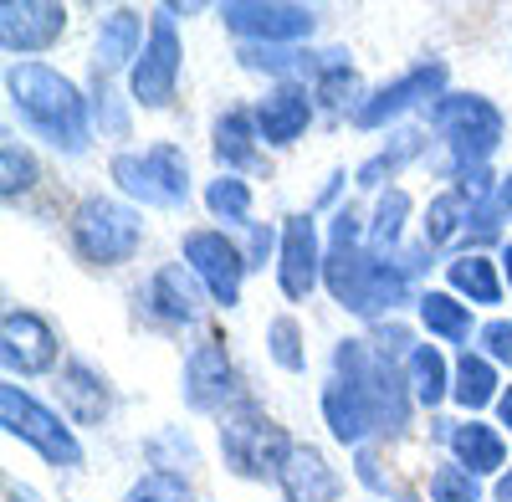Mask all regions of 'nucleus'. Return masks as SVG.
<instances>
[{
	"label": "nucleus",
	"mask_w": 512,
	"mask_h": 502,
	"mask_svg": "<svg viewBox=\"0 0 512 502\" xmlns=\"http://www.w3.org/2000/svg\"><path fill=\"white\" fill-rule=\"evenodd\" d=\"M6 93H11V108L21 113V123L36 139H47L52 149L82 154L93 144L88 98H82L77 82L62 77L57 67H47V62H16L6 72Z\"/></svg>",
	"instance_id": "1"
},
{
	"label": "nucleus",
	"mask_w": 512,
	"mask_h": 502,
	"mask_svg": "<svg viewBox=\"0 0 512 502\" xmlns=\"http://www.w3.org/2000/svg\"><path fill=\"white\" fill-rule=\"evenodd\" d=\"M221 451H226V467L236 477L267 482V477H282L292 441L272 415H262L256 405H236V410L221 415Z\"/></svg>",
	"instance_id": "2"
},
{
	"label": "nucleus",
	"mask_w": 512,
	"mask_h": 502,
	"mask_svg": "<svg viewBox=\"0 0 512 502\" xmlns=\"http://www.w3.org/2000/svg\"><path fill=\"white\" fill-rule=\"evenodd\" d=\"M139 236H144V221L139 211H128L123 200H108V195H93L77 205L72 216V246L82 262L93 267H118L139 251Z\"/></svg>",
	"instance_id": "3"
},
{
	"label": "nucleus",
	"mask_w": 512,
	"mask_h": 502,
	"mask_svg": "<svg viewBox=\"0 0 512 502\" xmlns=\"http://www.w3.org/2000/svg\"><path fill=\"white\" fill-rule=\"evenodd\" d=\"M113 180H118L123 195L159 205V211H175V205L190 200V159L175 144H154L144 154H118Z\"/></svg>",
	"instance_id": "4"
},
{
	"label": "nucleus",
	"mask_w": 512,
	"mask_h": 502,
	"mask_svg": "<svg viewBox=\"0 0 512 502\" xmlns=\"http://www.w3.org/2000/svg\"><path fill=\"white\" fill-rule=\"evenodd\" d=\"M0 421L16 441H26L31 451H41L52 467H82V446L72 436V426H62V415H52L41 400H31L21 385H0Z\"/></svg>",
	"instance_id": "5"
},
{
	"label": "nucleus",
	"mask_w": 512,
	"mask_h": 502,
	"mask_svg": "<svg viewBox=\"0 0 512 502\" xmlns=\"http://www.w3.org/2000/svg\"><path fill=\"white\" fill-rule=\"evenodd\" d=\"M431 118H436V129L446 134L456 164H482L502 144V113L482 93H451V98L436 103Z\"/></svg>",
	"instance_id": "6"
},
{
	"label": "nucleus",
	"mask_w": 512,
	"mask_h": 502,
	"mask_svg": "<svg viewBox=\"0 0 512 502\" xmlns=\"http://www.w3.org/2000/svg\"><path fill=\"white\" fill-rule=\"evenodd\" d=\"M221 21L256 41V47H277V41H303L313 36V11L308 6H282V0H231V6H221Z\"/></svg>",
	"instance_id": "7"
},
{
	"label": "nucleus",
	"mask_w": 512,
	"mask_h": 502,
	"mask_svg": "<svg viewBox=\"0 0 512 502\" xmlns=\"http://www.w3.org/2000/svg\"><path fill=\"white\" fill-rule=\"evenodd\" d=\"M185 267L205 282V292L216 298L221 308L241 303V277H246V257L221 236V231H190L185 236Z\"/></svg>",
	"instance_id": "8"
},
{
	"label": "nucleus",
	"mask_w": 512,
	"mask_h": 502,
	"mask_svg": "<svg viewBox=\"0 0 512 502\" xmlns=\"http://www.w3.org/2000/svg\"><path fill=\"white\" fill-rule=\"evenodd\" d=\"M175 82H180V36L175 26H169V11L154 21L144 52L134 62V72H128V88H134V103L144 108H164L169 98H175Z\"/></svg>",
	"instance_id": "9"
},
{
	"label": "nucleus",
	"mask_w": 512,
	"mask_h": 502,
	"mask_svg": "<svg viewBox=\"0 0 512 502\" xmlns=\"http://www.w3.org/2000/svg\"><path fill=\"white\" fill-rule=\"evenodd\" d=\"M441 88H446V62H425V67L405 72L400 82H390V88H379L374 98H364V103L354 108V123H359V129H379V123L410 113L415 103L441 98Z\"/></svg>",
	"instance_id": "10"
},
{
	"label": "nucleus",
	"mask_w": 512,
	"mask_h": 502,
	"mask_svg": "<svg viewBox=\"0 0 512 502\" xmlns=\"http://www.w3.org/2000/svg\"><path fill=\"white\" fill-rule=\"evenodd\" d=\"M0 354H6V369L16 374H47L57 364V333L41 313L11 308L6 323H0Z\"/></svg>",
	"instance_id": "11"
},
{
	"label": "nucleus",
	"mask_w": 512,
	"mask_h": 502,
	"mask_svg": "<svg viewBox=\"0 0 512 502\" xmlns=\"http://www.w3.org/2000/svg\"><path fill=\"white\" fill-rule=\"evenodd\" d=\"M323 277V246H318V226L313 216H292L282 226V246H277V282L287 298H308Z\"/></svg>",
	"instance_id": "12"
},
{
	"label": "nucleus",
	"mask_w": 512,
	"mask_h": 502,
	"mask_svg": "<svg viewBox=\"0 0 512 502\" xmlns=\"http://www.w3.org/2000/svg\"><path fill=\"white\" fill-rule=\"evenodd\" d=\"M231 390H236V374H231L226 344H221V339L195 344V354L185 359V385H180L185 405L200 410V415H210V410H221V405L231 400Z\"/></svg>",
	"instance_id": "13"
},
{
	"label": "nucleus",
	"mask_w": 512,
	"mask_h": 502,
	"mask_svg": "<svg viewBox=\"0 0 512 502\" xmlns=\"http://www.w3.org/2000/svg\"><path fill=\"white\" fill-rule=\"evenodd\" d=\"M62 31L67 6H52V0H6L0 6V36L11 52H47Z\"/></svg>",
	"instance_id": "14"
},
{
	"label": "nucleus",
	"mask_w": 512,
	"mask_h": 502,
	"mask_svg": "<svg viewBox=\"0 0 512 502\" xmlns=\"http://www.w3.org/2000/svg\"><path fill=\"white\" fill-rule=\"evenodd\" d=\"M62 405L77 426H103L108 421V410H113V395H108V380L88 364V359H67L62 369Z\"/></svg>",
	"instance_id": "15"
},
{
	"label": "nucleus",
	"mask_w": 512,
	"mask_h": 502,
	"mask_svg": "<svg viewBox=\"0 0 512 502\" xmlns=\"http://www.w3.org/2000/svg\"><path fill=\"white\" fill-rule=\"evenodd\" d=\"M308 118H313V98L303 88H292V82H282V88H272L256 103V134L267 144H292L308 129Z\"/></svg>",
	"instance_id": "16"
},
{
	"label": "nucleus",
	"mask_w": 512,
	"mask_h": 502,
	"mask_svg": "<svg viewBox=\"0 0 512 502\" xmlns=\"http://www.w3.org/2000/svg\"><path fill=\"white\" fill-rule=\"evenodd\" d=\"M323 415H328V431L344 441V446H359V441L379 426L374 400H369L359 385H349V380H333V385L323 390Z\"/></svg>",
	"instance_id": "17"
},
{
	"label": "nucleus",
	"mask_w": 512,
	"mask_h": 502,
	"mask_svg": "<svg viewBox=\"0 0 512 502\" xmlns=\"http://www.w3.org/2000/svg\"><path fill=\"white\" fill-rule=\"evenodd\" d=\"M482 200H487V175H472V185H456V190L436 195L431 211H425V246H446L461 226H472Z\"/></svg>",
	"instance_id": "18"
},
{
	"label": "nucleus",
	"mask_w": 512,
	"mask_h": 502,
	"mask_svg": "<svg viewBox=\"0 0 512 502\" xmlns=\"http://www.w3.org/2000/svg\"><path fill=\"white\" fill-rule=\"evenodd\" d=\"M277 482H282L287 502H338V472L323 462V451H313V446H292Z\"/></svg>",
	"instance_id": "19"
},
{
	"label": "nucleus",
	"mask_w": 512,
	"mask_h": 502,
	"mask_svg": "<svg viewBox=\"0 0 512 502\" xmlns=\"http://www.w3.org/2000/svg\"><path fill=\"white\" fill-rule=\"evenodd\" d=\"M200 287H205V282H200L190 267L169 262V267H159L154 282H149V303H154V313H159L164 323H190V318H200Z\"/></svg>",
	"instance_id": "20"
},
{
	"label": "nucleus",
	"mask_w": 512,
	"mask_h": 502,
	"mask_svg": "<svg viewBox=\"0 0 512 502\" xmlns=\"http://www.w3.org/2000/svg\"><path fill=\"white\" fill-rule=\"evenodd\" d=\"M451 451H456V467H466L472 477H487V472H502L507 451H502V436L482 421H466L451 431Z\"/></svg>",
	"instance_id": "21"
},
{
	"label": "nucleus",
	"mask_w": 512,
	"mask_h": 502,
	"mask_svg": "<svg viewBox=\"0 0 512 502\" xmlns=\"http://www.w3.org/2000/svg\"><path fill=\"white\" fill-rule=\"evenodd\" d=\"M139 41H144V26L134 11H108L98 26V72H118L128 62H139Z\"/></svg>",
	"instance_id": "22"
},
{
	"label": "nucleus",
	"mask_w": 512,
	"mask_h": 502,
	"mask_svg": "<svg viewBox=\"0 0 512 502\" xmlns=\"http://www.w3.org/2000/svg\"><path fill=\"white\" fill-rule=\"evenodd\" d=\"M405 292H410L405 267H395V262H374V257H369V272H364V282H359V298H354L349 308L364 313V318H374V313H384V308H400V303H405Z\"/></svg>",
	"instance_id": "23"
},
{
	"label": "nucleus",
	"mask_w": 512,
	"mask_h": 502,
	"mask_svg": "<svg viewBox=\"0 0 512 502\" xmlns=\"http://www.w3.org/2000/svg\"><path fill=\"white\" fill-rule=\"evenodd\" d=\"M502 390H497V369H492V359L487 354H461L456 359V374H451V400L461 405V410H482V405H492Z\"/></svg>",
	"instance_id": "24"
},
{
	"label": "nucleus",
	"mask_w": 512,
	"mask_h": 502,
	"mask_svg": "<svg viewBox=\"0 0 512 502\" xmlns=\"http://www.w3.org/2000/svg\"><path fill=\"white\" fill-rule=\"evenodd\" d=\"M420 323L446 344H461L466 333H472V313H466V303L451 298V292H420Z\"/></svg>",
	"instance_id": "25"
},
{
	"label": "nucleus",
	"mask_w": 512,
	"mask_h": 502,
	"mask_svg": "<svg viewBox=\"0 0 512 502\" xmlns=\"http://www.w3.org/2000/svg\"><path fill=\"white\" fill-rule=\"evenodd\" d=\"M256 139H262V134H256V123L241 108L216 118V159L226 164V170H241V164L256 159Z\"/></svg>",
	"instance_id": "26"
},
{
	"label": "nucleus",
	"mask_w": 512,
	"mask_h": 502,
	"mask_svg": "<svg viewBox=\"0 0 512 502\" xmlns=\"http://www.w3.org/2000/svg\"><path fill=\"white\" fill-rule=\"evenodd\" d=\"M410 395H415L420 405H431V410L451 395V374H446L441 349H431V344L410 349Z\"/></svg>",
	"instance_id": "27"
},
{
	"label": "nucleus",
	"mask_w": 512,
	"mask_h": 502,
	"mask_svg": "<svg viewBox=\"0 0 512 502\" xmlns=\"http://www.w3.org/2000/svg\"><path fill=\"white\" fill-rule=\"evenodd\" d=\"M446 277H451V287L461 292V298H472V303H497L502 298V282H497V267L487 262V257H456L451 267H446Z\"/></svg>",
	"instance_id": "28"
},
{
	"label": "nucleus",
	"mask_w": 512,
	"mask_h": 502,
	"mask_svg": "<svg viewBox=\"0 0 512 502\" xmlns=\"http://www.w3.org/2000/svg\"><path fill=\"white\" fill-rule=\"evenodd\" d=\"M205 205H210V216H216V221H236V226L251 221V190H246V180H236V175L210 180Z\"/></svg>",
	"instance_id": "29"
},
{
	"label": "nucleus",
	"mask_w": 512,
	"mask_h": 502,
	"mask_svg": "<svg viewBox=\"0 0 512 502\" xmlns=\"http://www.w3.org/2000/svg\"><path fill=\"white\" fill-rule=\"evenodd\" d=\"M405 216H410V195L405 190H384L379 205H374V226H369V241L384 251V246H395L400 231H405Z\"/></svg>",
	"instance_id": "30"
},
{
	"label": "nucleus",
	"mask_w": 512,
	"mask_h": 502,
	"mask_svg": "<svg viewBox=\"0 0 512 502\" xmlns=\"http://www.w3.org/2000/svg\"><path fill=\"white\" fill-rule=\"evenodd\" d=\"M0 190H6V200H16V195H26L31 185H36V159H31V149H21V139H6L0 144Z\"/></svg>",
	"instance_id": "31"
},
{
	"label": "nucleus",
	"mask_w": 512,
	"mask_h": 502,
	"mask_svg": "<svg viewBox=\"0 0 512 502\" xmlns=\"http://www.w3.org/2000/svg\"><path fill=\"white\" fill-rule=\"evenodd\" d=\"M123 502H195V492H190V482L185 477H175V472H144L134 487H128V497Z\"/></svg>",
	"instance_id": "32"
},
{
	"label": "nucleus",
	"mask_w": 512,
	"mask_h": 502,
	"mask_svg": "<svg viewBox=\"0 0 512 502\" xmlns=\"http://www.w3.org/2000/svg\"><path fill=\"white\" fill-rule=\"evenodd\" d=\"M267 344H272V359L287 369V374H297L308 359H303V328H297V318H272V328H267Z\"/></svg>",
	"instance_id": "33"
},
{
	"label": "nucleus",
	"mask_w": 512,
	"mask_h": 502,
	"mask_svg": "<svg viewBox=\"0 0 512 502\" xmlns=\"http://www.w3.org/2000/svg\"><path fill=\"white\" fill-rule=\"evenodd\" d=\"M415 154H420V134H400V139H395V149L374 154V159L364 164V170H359V185H364V190L384 185V175H395L400 164H405V159H415Z\"/></svg>",
	"instance_id": "34"
},
{
	"label": "nucleus",
	"mask_w": 512,
	"mask_h": 502,
	"mask_svg": "<svg viewBox=\"0 0 512 502\" xmlns=\"http://www.w3.org/2000/svg\"><path fill=\"white\" fill-rule=\"evenodd\" d=\"M431 502H482V487L466 467H436L431 472Z\"/></svg>",
	"instance_id": "35"
},
{
	"label": "nucleus",
	"mask_w": 512,
	"mask_h": 502,
	"mask_svg": "<svg viewBox=\"0 0 512 502\" xmlns=\"http://www.w3.org/2000/svg\"><path fill=\"white\" fill-rule=\"evenodd\" d=\"M482 349H487V359H507L512 364V323L507 318H492L482 328Z\"/></svg>",
	"instance_id": "36"
},
{
	"label": "nucleus",
	"mask_w": 512,
	"mask_h": 502,
	"mask_svg": "<svg viewBox=\"0 0 512 502\" xmlns=\"http://www.w3.org/2000/svg\"><path fill=\"white\" fill-rule=\"evenodd\" d=\"M267 251H272V231H262V226H256V231H251V267H262V257H267Z\"/></svg>",
	"instance_id": "37"
},
{
	"label": "nucleus",
	"mask_w": 512,
	"mask_h": 502,
	"mask_svg": "<svg viewBox=\"0 0 512 502\" xmlns=\"http://www.w3.org/2000/svg\"><path fill=\"white\" fill-rule=\"evenodd\" d=\"M492 205H497V211H502V216L512 211V175H507V180L497 185V195H492Z\"/></svg>",
	"instance_id": "38"
},
{
	"label": "nucleus",
	"mask_w": 512,
	"mask_h": 502,
	"mask_svg": "<svg viewBox=\"0 0 512 502\" xmlns=\"http://www.w3.org/2000/svg\"><path fill=\"white\" fill-rule=\"evenodd\" d=\"M497 421L512 431V390H502V395H497Z\"/></svg>",
	"instance_id": "39"
},
{
	"label": "nucleus",
	"mask_w": 512,
	"mask_h": 502,
	"mask_svg": "<svg viewBox=\"0 0 512 502\" xmlns=\"http://www.w3.org/2000/svg\"><path fill=\"white\" fill-rule=\"evenodd\" d=\"M497 502H512V467L497 477Z\"/></svg>",
	"instance_id": "40"
},
{
	"label": "nucleus",
	"mask_w": 512,
	"mask_h": 502,
	"mask_svg": "<svg viewBox=\"0 0 512 502\" xmlns=\"http://www.w3.org/2000/svg\"><path fill=\"white\" fill-rule=\"evenodd\" d=\"M502 277H507V287H512V241L502 246Z\"/></svg>",
	"instance_id": "41"
},
{
	"label": "nucleus",
	"mask_w": 512,
	"mask_h": 502,
	"mask_svg": "<svg viewBox=\"0 0 512 502\" xmlns=\"http://www.w3.org/2000/svg\"><path fill=\"white\" fill-rule=\"evenodd\" d=\"M11 502H16V497H11Z\"/></svg>",
	"instance_id": "42"
}]
</instances>
